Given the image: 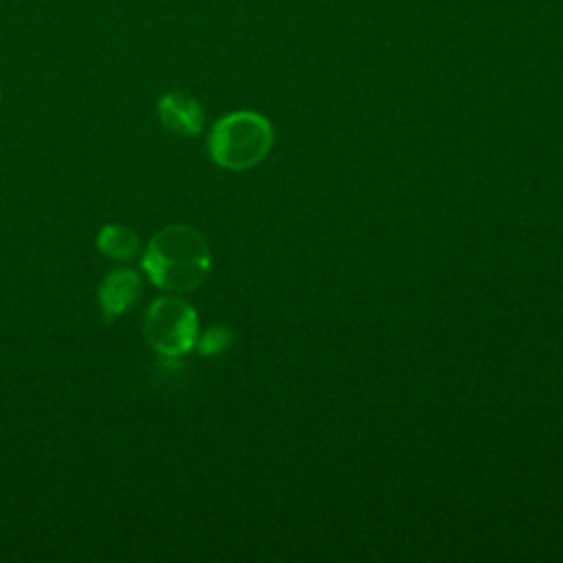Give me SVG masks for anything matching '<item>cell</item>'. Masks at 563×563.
I'll return each instance as SVG.
<instances>
[{"instance_id": "obj_1", "label": "cell", "mask_w": 563, "mask_h": 563, "mask_svg": "<svg viewBox=\"0 0 563 563\" xmlns=\"http://www.w3.org/2000/svg\"><path fill=\"white\" fill-rule=\"evenodd\" d=\"M211 268L205 235L187 224L161 229L143 253V271L163 290L189 292L198 288Z\"/></svg>"}, {"instance_id": "obj_2", "label": "cell", "mask_w": 563, "mask_h": 563, "mask_svg": "<svg viewBox=\"0 0 563 563\" xmlns=\"http://www.w3.org/2000/svg\"><path fill=\"white\" fill-rule=\"evenodd\" d=\"M273 147V128L266 117L240 110L222 117L209 134V156L227 169H249Z\"/></svg>"}, {"instance_id": "obj_3", "label": "cell", "mask_w": 563, "mask_h": 563, "mask_svg": "<svg viewBox=\"0 0 563 563\" xmlns=\"http://www.w3.org/2000/svg\"><path fill=\"white\" fill-rule=\"evenodd\" d=\"M143 334L161 356L178 358L198 341V314L185 299L161 297L145 310Z\"/></svg>"}, {"instance_id": "obj_4", "label": "cell", "mask_w": 563, "mask_h": 563, "mask_svg": "<svg viewBox=\"0 0 563 563\" xmlns=\"http://www.w3.org/2000/svg\"><path fill=\"white\" fill-rule=\"evenodd\" d=\"M141 295V279L130 268H119L108 273L99 286V306L106 321L117 319L128 312Z\"/></svg>"}, {"instance_id": "obj_5", "label": "cell", "mask_w": 563, "mask_h": 563, "mask_svg": "<svg viewBox=\"0 0 563 563\" xmlns=\"http://www.w3.org/2000/svg\"><path fill=\"white\" fill-rule=\"evenodd\" d=\"M158 119L172 134L196 136L202 130L205 112L194 97L176 90L158 99Z\"/></svg>"}, {"instance_id": "obj_6", "label": "cell", "mask_w": 563, "mask_h": 563, "mask_svg": "<svg viewBox=\"0 0 563 563\" xmlns=\"http://www.w3.org/2000/svg\"><path fill=\"white\" fill-rule=\"evenodd\" d=\"M139 235L123 224H106L97 233V249L112 260H130L139 253Z\"/></svg>"}, {"instance_id": "obj_7", "label": "cell", "mask_w": 563, "mask_h": 563, "mask_svg": "<svg viewBox=\"0 0 563 563\" xmlns=\"http://www.w3.org/2000/svg\"><path fill=\"white\" fill-rule=\"evenodd\" d=\"M233 343V332L224 325H213L209 328L205 334L198 336L196 345L200 350V354L205 356H213V354H220L222 350H227L229 345Z\"/></svg>"}]
</instances>
